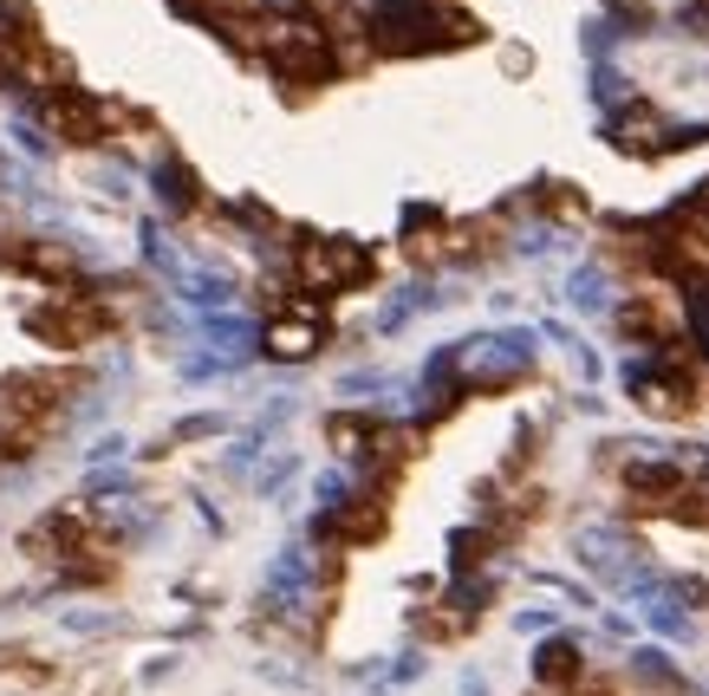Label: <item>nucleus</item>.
<instances>
[{
  "mask_svg": "<svg viewBox=\"0 0 709 696\" xmlns=\"http://www.w3.org/2000/svg\"><path fill=\"white\" fill-rule=\"evenodd\" d=\"M573 554H580L599 580H625V573H632V560H638V547H632V534H625V528H586V534L573 541Z\"/></svg>",
  "mask_w": 709,
  "mask_h": 696,
  "instance_id": "nucleus-6",
  "label": "nucleus"
},
{
  "mask_svg": "<svg viewBox=\"0 0 709 696\" xmlns=\"http://www.w3.org/2000/svg\"><path fill=\"white\" fill-rule=\"evenodd\" d=\"M463 696H482V678H463Z\"/></svg>",
  "mask_w": 709,
  "mask_h": 696,
  "instance_id": "nucleus-18",
  "label": "nucleus"
},
{
  "mask_svg": "<svg viewBox=\"0 0 709 696\" xmlns=\"http://www.w3.org/2000/svg\"><path fill=\"white\" fill-rule=\"evenodd\" d=\"M534 678H541V684H567V678H580V645H573V638H554V645L534 658Z\"/></svg>",
  "mask_w": 709,
  "mask_h": 696,
  "instance_id": "nucleus-10",
  "label": "nucleus"
},
{
  "mask_svg": "<svg viewBox=\"0 0 709 696\" xmlns=\"http://www.w3.org/2000/svg\"><path fill=\"white\" fill-rule=\"evenodd\" d=\"M26 326H33V339H46V345H85V339H98V332H111V313H104V300L98 293H85V287H65L59 300H46V306H33L26 313Z\"/></svg>",
  "mask_w": 709,
  "mask_h": 696,
  "instance_id": "nucleus-2",
  "label": "nucleus"
},
{
  "mask_svg": "<svg viewBox=\"0 0 709 696\" xmlns=\"http://www.w3.org/2000/svg\"><path fill=\"white\" fill-rule=\"evenodd\" d=\"M85 495H91V502H124V495H130V476H124V469H104V463H91V476H85Z\"/></svg>",
  "mask_w": 709,
  "mask_h": 696,
  "instance_id": "nucleus-11",
  "label": "nucleus"
},
{
  "mask_svg": "<svg viewBox=\"0 0 709 696\" xmlns=\"http://www.w3.org/2000/svg\"><path fill=\"white\" fill-rule=\"evenodd\" d=\"M150 189H156V202H163L169 215H189V208H195V176H189L182 163H169V156L150 169Z\"/></svg>",
  "mask_w": 709,
  "mask_h": 696,
  "instance_id": "nucleus-9",
  "label": "nucleus"
},
{
  "mask_svg": "<svg viewBox=\"0 0 709 696\" xmlns=\"http://www.w3.org/2000/svg\"><path fill=\"white\" fill-rule=\"evenodd\" d=\"M176 287H182V293H189V300H202V306H208V300H215V306H221V300H228V280H221V274H182V280H176Z\"/></svg>",
  "mask_w": 709,
  "mask_h": 696,
  "instance_id": "nucleus-12",
  "label": "nucleus"
},
{
  "mask_svg": "<svg viewBox=\"0 0 709 696\" xmlns=\"http://www.w3.org/2000/svg\"><path fill=\"white\" fill-rule=\"evenodd\" d=\"M72 632H117V612H65Z\"/></svg>",
  "mask_w": 709,
  "mask_h": 696,
  "instance_id": "nucleus-15",
  "label": "nucleus"
},
{
  "mask_svg": "<svg viewBox=\"0 0 709 696\" xmlns=\"http://www.w3.org/2000/svg\"><path fill=\"white\" fill-rule=\"evenodd\" d=\"M0 261H13L20 274H39V280H65V274H72V254H65L59 241H20V248H7Z\"/></svg>",
  "mask_w": 709,
  "mask_h": 696,
  "instance_id": "nucleus-8",
  "label": "nucleus"
},
{
  "mask_svg": "<svg viewBox=\"0 0 709 696\" xmlns=\"http://www.w3.org/2000/svg\"><path fill=\"white\" fill-rule=\"evenodd\" d=\"M208 430H221V417H182V423L169 430V443H195V436H208Z\"/></svg>",
  "mask_w": 709,
  "mask_h": 696,
  "instance_id": "nucleus-14",
  "label": "nucleus"
},
{
  "mask_svg": "<svg viewBox=\"0 0 709 696\" xmlns=\"http://www.w3.org/2000/svg\"><path fill=\"white\" fill-rule=\"evenodd\" d=\"M26 450H33L26 430H0V456H26Z\"/></svg>",
  "mask_w": 709,
  "mask_h": 696,
  "instance_id": "nucleus-16",
  "label": "nucleus"
},
{
  "mask_svg": "<svg viewBox=\"0 0 709 696\" xmlns=\"http://www.w3.org/2000/svg\"><path fill=\"white\" fill-rule=\"evenodd\" d=\"M261 52H267L274 72H293V78H332L339 72L326 33L313 20H267L261 26Z\"/></svg>",
  "mask_w": 709,
  "mask_h": 696,
  "instance_id": "nucleus-1",
  "label": "nucleus"
},
{
  "mask_svg": "<svg viewBox=\"0 0 709 696\" xmlns=\"http://www.w3.org/2000/svg\"><path fill=\"white\" fill-rule=\"evenodd\" d=\"M39 117H46L52 143H104V130H111V104L78 85H52L39 98Z\"/></svg>",
  "mask_w": 709,
  "mask_h": 696,
  "instance_id": "nucleus-4",
  "label": "nucleus"
},
{
  "mask_svg": "<svg viewBox=\"0 0 709 696\" xmlns=\"http://www.w3.org/2000/svg\"><path fill=\"white\" fill-rule=\"evenodd\" d=\"M208 345H221V352H248V326H241V319H208Z\"/></svg>",
  "mask_w": 709,
  "mask_h": 696,
  "instance_id": "nucleus-13",
  "label": "nucleus"
},
{
  "mask_svg": "<svg viewBox=\"0 0 709 696\" xmlns=\"http://www.w3.org/2000/svg\"><path fill=\"white\" fill-rule=\"evenodd\" d=\"M261 345H267V358H287V365H300V358H313V352L326 345V326H319V313H313V306H300V313L274 319Z\"/></svg>",
  "mask_w": 709,
  "mask_h": 696,
  "instance_id": "nucleus-5",
  "label": "nucleus"
},
{
  "mask_svg": "<svg viewBox=\"0 0 709 696\" xmlns=\"http://www.w3.org/2000/svg\"><path fill=\"white\" fill-rule=\"evenodd\" d=\"M117 456H124V436H117V430H111V436H104V443H98V450H91V463H117Z\"/></svg>",
  "mask_w": 709,
  "mask_h": 696,
  "instance_id": "nucleus-17",
  "label": "nucleus"
},
{
  "mask_svg": "<svg viewBox=\"0 0 709 696\" xmlns=\"http://www.w3.org/2000/svg\"><path fill=\"white\" fill-rule=\"evenodd\" d=\"M300 280L313 293H339V287H365L371 280V254L345 235H319V241H300Z\"/></svg>",
  "mask_w": 709,
  "mask_h": 696,
  "instance_id": "nucleus-3",
  "label": "nucleus"
},
{
  "mask_svg": "<svg viewBox=\"0 0 709 696\" xmlns=\"http://www.w3.org/2000/svg\"><path fill=\"white\" fill-rule=\"evenodd\" d=\"M0 397H7V410H13V417H46V410L65 397V384H59V378H33V371H13V378L0 384Z\"/></svg>",
  "mask_w": 709,
  "mask_h": 696,
  "instance_id": "nucleus-7",
  "label": "nucleus"
}]
</instances>
